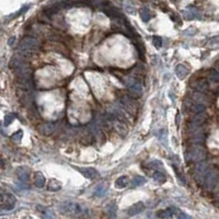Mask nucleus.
Listing matches in <instances>:
<instances>
[{
  "instance_id": "obj_1",
  "label": "nucleus",
  "mask_w": 219,
  "mask_h": 219,
  "mask_svg": "<svg viewBox=\"0 0 219 219\" xmlns=\"http://www.w3.org/2000/svg\"><path fill=\"white\" fill-rule=\"evenodd\" d=\"M41 46V42L36 37L25 36L19 44V52L22 54H33Z\"/></svg>"
},
{
  "instance_id": "obj_2",
  "label": "nucleus",
  "mask_w": 219,
  "mask_h": 219,
  "mask_svg": "<svg viewBox=\"0 0 219 219\" xmlns=\"http://www.w3.org/2000/svg\"><path fill=\"white\" fill-rule=\"evenodd\" d=\"M205 157L206 152L202 146H194L187 154V158L192 161H202L205 159Z\"/></svg>"
},
{
  "instance_id": "obj_3",
  "label": "nucleus",
  "mask_w": 219,
  "mask_h": 219,
  "mask_svg": "<svg viewBox=\"0 0 219 219\" xmlns=\"http://www.w3.org/2000/svg\"><path fill=\"white\" fill-rule=\"evenodd\" d=\"M207 171H208L207 163L202 160V162H200V163L195 166V169H194L195 179L198 183L203 184V182H204V178H205V175H206V173H207Z\"/></svg>"
},
{
  "instance_id": "obj_4",
  "label": "nucleus",
  "mask_w": 219,
  "mask_h": 219,
  "mask_svg": "<svg viewBox=\"0 0 219 219\" xmlns=\"http://www.w3.org/2000/svg\"><path fill=\"white\" fill-rule=\"evenodd\" d=\"M217 179L218 178H217L216 170H212V171L208 170L207 173H206V175H205V178H204V182H203V184H204L208 190H213V188L217 185Z\"/></svg>"
},
{
  "instance_id": "obj_5",
  "label": "nucleus",
  "mask_w": 219,
  "mask_h": 219,
  "mask_svg": "<svg viewBox=\"0 0 219 219\" xmlns=\"http://www.w3.org/2000/svg\"><path fill=\"white\" fill-rule=\"evenodd\" d=\"M111 123H112V126H113L114 130L117 133L120 137H125V136L127 135V133H128L127 127H126L125 124H124L118 117H112Z\"/></svg>"
},
{
  "instance_id": "obj_6",
  "label": "nucleus",
  "mask_w": 219,
  "mask_h": 219,
  "mask_svg": "<svg viewBox=\"0 0 219 219\" xmlns=\"http://www.w3.org/2000/svg\"><path fill=\"white\" fill-rule=\"evenodd\" d=\"M64 209L66 210V213H70L74 215H81L83 213V207L78 203L74 202H68L64 205Z\"/></svg>"
},
{
  "instance_id": "obj_7",
  "label": "nucleus",
  "mask_w": 219,
  "mask_h": 219,
  "mask_svg": "<svg viewBox=\"0 0 219 219\" xmlns=\"http://www.w3.org/2000/svg\"><path fill=\"white\" fill-rule=\"evenodd\" d=\"M120 108L124 110L126 113L130 114V115L136 113V104L133 103L132 100L127 99V98H124V99H122L120 101Z\"/></svg>"
},
{
  "instance_id": "obj_8",
  "label": "nucleus",
  "mask_w": 219,
  "mask_h": 219,
  "mask_svg": "<svg viewBox=\"0 0 219 219\" xmlns=\"http://www.w3.org/2000/svg\"><path fill=\"white\" fill-rule=\"evenodd\" d=\"M183 15L186 20H194V19H200V11L196 7L188 6L187 8L183 10Z\"/></svg>"
},
{
  "instance_id": "obj_9",
  "label": "nucleus",
  "mask_w": 219,
  "mask_h": 219,
  "mask_svg": "<svg viewBox=\"0 0 219 219\" xmlns=\"http://www.w3.org/2000/svg\"><path fill=\"white\" fill-rule=\"evenodd\" d=\"M82 175L86 179H89V180H94L99 176V172L96 171L94 168H88V166H83V168H76Z\"/></svg>"
},
{
  "instance_id": "obj_10",
  "label": "nucleus",
  "mask_w": 219,
  "mask_h": 219,
  "mask_svg": "<svg viewBox=\"0 0 219 219\" xmlns=\"http://www.w3.org/2000/svg\"><path fill=\"white\" fill-rule=\"evenodd\" d=\"M2 205V208L5 210H11L13 209L15 205V198L12 194H9V193H6L5 198H3V202L1 203Z\"/></svg>"
},
{
  "instance_id": "obj_11",
  "label": "nucleus",
  "mask_w": 219,
  "mask_h": 219,
  "mask_svg": "<svg viewBox=\"0 0 219 219\" xmlns=\"http://www.w3.org/2000/svg\"><path fill=\"white\" fill-rule=\"evenodd\" d=\"M145 210V204L142 202L135 203L134 205H132L129 208L127 209V214L129 216H136V215L140 214Z\"/></svg>"
},
{
  "instance_id": "obj_12",
  "label": "nucleus",
  "mask_w": 219,
  "mask_h": 219,
  "mask_svg": "<svg viewBox=\"0 0 219 219\" xmlns=\"http://www.w3.org/2000/svg\"><path fill=\"white\" fill-rule=\"evenodd\" d=\"M37 130L41 133L42 135H52L55 130V125L52 123H44V124H41V125L37 126Z\"/></svg>"
},
{
  "instance_id": "obj_13",
  "label": "nucleus",
  "mask_w": 219,
  "mask_h": 219,
  "mask_svg": "<svg viewBox=\"0 0 219 219\" xmlns=\"http://www.w3.org/2000/svg\"><path fill=\"white\" fill-rule=\"evenodd\" d=\"M207 120V114L203 113V112H200L197 113L194 118L192 120V127H198V126H202L203 124Z\"/></svg>"
},
{
  "instance_id": "obj_14",
  "label": "nucleus",
  "mask_w": 219,
  "mask_h": 219,
  "mask_svg": "<svg viewBox=\"0 0 219 219\" xmlns=\"http://www.w3.org/2000/svg\"><path fill=\"white\" fill-rule=\"evenodd\" d=\"M129 94L130 96H133V98H138V96L141 95L142 93V86L141 83H139V82H135V83H133L132 86H129Z\"/></svg>"
},
{
  "instance_id": "obj_15",
  "label": "nucleus",
  "mask_w": 219,
  "mask_h": 219,
  "mask_svg": "<svg viewBox=\"0 0 219 219\" xmlns=\"http://www.w3.org/2000/svg\"><path fill=\"white\" fill-rule=\"evenodd\" d=\"M175 74L180 79H184L190 74V69L187 67H185L184 65H179L175 69Z\"/></svg>"
},
{
  "instance_id": "obj_16",
  "label": "nucleus",
  "mask_w": 219,
  "mask_h": 219,
  "mask_svg": "<svg viewBox=\"0 0 219 219\" xmlns=\"http://www.w3.org/2000/svg\"><path fill=\"white\" fill-rule=\"evenodd\" d=\"M17 173L18 176H19L20 183H27V181H29V171H27V169L24 168L19 169L17 171Z\"/></svg>"
},
{
  "instance_id": "obj_17",
  "label": "nucleus",
  "mask_w": 219,
  "mask_h": 219,
  "mask_svg": "<svg viewBox=\"0 0 219 219\" xmlns=\"http://www.w3.org/2000/svg\"><path fill=\"white\" fill-rule=\"evenodd\" d=\"M34 183H35L36 187H43L45 185V176L43 175V173L41 172H36L35 178H34Z\"/></svg>"
},
{
  "instance_id": "obj_18",
  "label": "nucleus",
  "mask_w": 219,
  "mask_h": 219,
  "mask_svg": "<svg viewBox=\"0 0 219 219\" xmlns=\"http://www.w3.org/2000/svg\"><path fill=\"white\" fill-rule=\"evenodd\" d=\"M152 179H154V181L156 182L157 184H163L164 182L166 181V176L164 175L161 171H159V170L156 171L154 174H152Z\"/></svg>"
},
{
  "instance_id": "obj_19",
  "label": "nucleus",
  "mask_w": 219,
  "mask_h": 219,
  "mask_svg": "<svg viewBox=\"0 0 219 219\" xmlns=\"http://www.w3.org/2000/svg\"><path fill=\"white\" fill-rule=\"evenodd\" d=\"M128 183H129L128 178L126 175H123V176H120V178L115 181V186L117 188H124L128 185Z\"/></svg>"
},
{
  "instance_id": "obj_20",
  "label": "nucleus",
  "mask_w": 219,
  "mask_h": 219,
  "mask_svg": "<svg viewBox=\"0 0 219 219\" xmlns=\"http://www.w3.org/2000/svg\"><path fill=\"white\" fill-rule=\"evenodd\" d=\"M60 188H61V183L57 180H51L47 185V190L52 191V192H57Z\"/></svg>"
},
{
  "instance_id": "obj_21",
  "label": "nucleus",
  "mask_w": 219,
  "mask_h": 219,
  "mask_svg": "<svg viewBox=\"0 0 219 219\" xmlns=\"http://www.w3.org/2000/svg\"><path fill=\"white\" fill-rule=\"evenodd\" d=\"M140 18L144 22H148L151 18V12L148 8H142L140 9Z\"/></svg>"
},
{
  "instance_id": "obj_22",
  "label": "nucleus",
  "mask_w": 219,
  "mask_h": 219,
  "mask_svg": "<svg viewBox=\"0 0 219 219\" xmlns=\"http://www.w3.org/2000/svg\"><path fill=\"white\" fill-rule=\"evenodd\" d=\"M157 217L158 218H173V215H172L171 209L168 208V209L159 210V212L157 213Z\"/></svg>"
},
{
  "instance_id": "obj_23",
  "label": "nucleus",
  "mask_w": 219,
  "mask_h": 219,
  "mask_svg": "<svg viewBox=\"0 0 219 219\" xmlns=\"http://www.w3.org/2000/svg\"><path fill=\"white\" fill-rule=\"evenodd\" d=\"M37 209L41 210L40 213H42L43 216L46 217V218H54V217H55V214H54L51 209H48V208H46V207H43V206H37Z\"/></svg>"
},
{
  "instance_id": "obj_24",
  "label": "nucleus",
  "mask_w": 219,
  "mask_h": 219,
  "mask_svg": "<svg viewBox=\"0 0 219 219\" xmlns=\"http://www.w3.org/2000/svg\"><path fill=\"white\" fill-rule=\"evenodd\" d=\"M147 182V180L144 178V176H140V175H136L135 178L133 179L132 181V184L134 186H140V185H144L145 183Z\"/></svg>"
},
{
  "instance_id": "obj_25",
  "label": "nucleus",
  "mask_w": 219,
  "mask_h": 219,
  "mask_svg": "<svg viewBox=\"0 0 219 219\" xmlns=\"http://www.w3.org/2000/svg\"><path fill=\"white\" fill-rule=\"evenodd\" d=\"M22 137H23V132L20 129V130H18L17 133H15L10 138H11V140L15 142V144H19V142L22 140Z\"/></svg>"
},
{
  "instance_id": "obj_26",
  "label": "nucleus",
  "mask_w": 219,
  "mask_h": 219,
  "mask_svg": "<svg viewBox=\"0 0 219 219\" xmlns=\"http://www.w3.org/2000/svg\"><path fill=\"white\" fill-rule=\"evenodd\" d=\"M106 190H107V186L105 185V184H101V185L98 186V188L95 190V192H94V194H95V196H99V197H102V196L104 195L106 193Z\"/></svg>"
},
{
  "instance_id": "obj_27",
  "label": "nucleus",
  "mask_w": 219,
  "mask_h": 219,
  "mask_svg": "<svg viewBox=\"0 0 219 219\" xmlns=\"http://www.w3.org/2000/svg\"><path fill=\"white\" fill-rule=\"evenodd\" d=\"M196 89H197L198 91H200V92L206 91V90L208 89L207 82L205 81V80H200V81L197 82V84H196Z\"/></svg>"
},
{
  "instance_id": "obj_28",
  "label": "nucleus",
  "mask_w": 219,
  "mask_h": 219,
  "mask_svg": "<svg viewBox=\"0 0 219 219\" xmlns=\"http://www.w3.org/2000/svg\"><path fill=\"white\" fill-rule=\"evenodd\" d=\"M209 79H210V81L215 82V83H217V82H218L219 75H218V71H217V70H215V69L210 70V72H209Z\"/></svg>"
},
{
  "instance_id": "obj_29",
  "label": "nucleus",
  "mask_w": 219,
  "mask_h": 219,
  "mask_svg": "<svg viewBox=\"0 0 219 219\" xmlns=\"http://www.w3.org/2000/svg\"><path fill=\"white\" fill-rule=\"evenodd\" d=\"M149 166H151L152 169H158V170H163V164L159 161V160H152L151 162H149Z\"/></svg>"
},
{
  "instance_id": "obj_30",
  "label": "nucleus",
  "mask_w": 219,
  "mask_h": 219,
  "mask_svg": "<svg viewBox=\"0 0 219 219\" xmlns=\"http://www.w3.org/2000/svg\"><path fill=\"white\" fill-rule=\"evenodd\" d=\"M15 114H7V115L5 116V120H3V123H5V126H8L10 125V124L15 120Z\"/></svg>"
},
{
  "instance_id": "obj_31",
  "label": "nucleus",
  "mask_w": 219,
  "mask_h": 219,
  "mask_svg": "<svg viewBox=\"0 0 219 219\" xmlns=\"http://www.w3.org/2000/svg\"><path fill=\"white\" fill-rule=\"evenodd\" d=\"M152 44L156 48H160L162 46V39L160 36H154L152 37Z\"/></svg>"
},
{
  "instance_id": "obj_32",
  "label": "nucleus",
  "mask_w": 219,
  "mask_h": 219,
  "mask_svg": "<svg viewBox=\"0 0 219 219\" xmlns=\"http://www.w3.org/2000/svg\"><path fill=\"white\" fill-rule=\"evenodd\" d=\"M124 9H125L128 13H135V7H134V5H133L132 2H129V1L125 2V5H124Z\"/></svg>"
},
{
  "instance_id": "obj_33",
  "label": "nucleus",
  "mask_w": 219,
  "mask_h": 219,
  "mask_svg": "<svg viewBox=\"0 0 219 219\" xmlns=\"http://www.w3.org/2000/svg\"><path fill=\"white\" fill-rule=\"evenodd\" d=\"M193 111L195 112V113L204 112L205 111V105H204V104H196V105L193 106Z\"/></svg>"
},
{
  "instance_id": "obj_34",
  "label": "nucleus",
  "mask_w": 219,
  "mask_h": 219,
  "mask_svg": "<svg viewBox=\"0 0 219 219\" xmlns=\"http://www.w3.org/2000/svg\"><path fill=\"white\" fill-rule=\"evenodd\" d=\"M208 45H209V47H212V48L218 47V36H215L214 39L210 40L209 43H208Z\"/></svg>"
},
{
  "instance_id": "obj_35",
  "label": "nucleus",
  "mask_w": 219,
  "mask_h": 219,
  "mask_svg": "<svg viewBox=\"0 0 219 219\" xmlns=\"http://www.w3.org/2000/svg\"><path fill=\"white\" fill-rule=\"evenodd\" d=\"M194 99H195V101H197V102H203L206 100V96H205L203 93H195L194 94Z\"/></svg>"
},
{
  "instance_id": "obj_36",
  "label": "nucleus",
  "mask_w": 219,
  "mask_h": 219,
  "mask_svg": "<svg viewBox=\"0 0 219 219\" xmlns=\"http://www.w3.org/2000/svg\"><path fill=\"white\" fill-rule=\"evenodd\" d=\"M5 195H6V193L3 192L1 188H0V204L3 202V198H5Z\"/></svg>"
},
{
  "instance_id": "obj_37",
  "label": "nucleus",
  "mask_w": 219,
  "mask_h": 219,
  "mask_svg": "<svg viewBox=\"0 0 219 219\" xmlns=\"http://www.w3.org/2000/svg\"><path fill=\"white\" fill-rule=\"evenodd\" d=\"M15 41V36H12L11 39H10L9 41H8V44H9V45H13Z\"/></svg>"
},
{
  "instance_id": "obj_38",
  "label": "nucleus",
  "mask_w": 219,
  "mask_h": 219,
  "mask_svg": "<svg viewBox=\"0 0 219 219\" xmlns=\"http://www.w3.org/2000/svg\"><path fill=\"white\" fill-rule=\"evenodd\" d=\"M3 166H5V160H3L2 158L0 157V169H2Z\"/></svg>"
}]
</instances>
